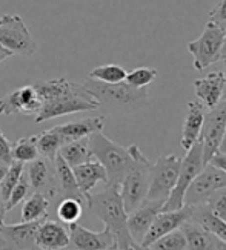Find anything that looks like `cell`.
<instances>
[{
	"label": "cell",
	"instance_id": "16",
	"mask_svg": "<svg viewBox=\"0 0 226 250\" xmlns=\"http://www.w3.org/2000/svg\"><path fill=\"white\" fill-rule=\"evenodd\" d=\"M69 244L75 250H102L114 244V238L111 232L106 229L102 232H92L79 223L69 224Z\"/></svg>",
	"mask_w": 226,
	"mask_h": 250
},
{
	"label": "cell",
	"instance_id": "46",
	"mask_svg": "<svg viewBox=\"0 0 226 250\" xmlns=\"http://www.w3.org/2000/svg\"><path fill=\"white\" fill-rule=\"evenodd\" d=\"M225 62V71H223V74H225V91H223V100H226V60H223Z\"/></svg>",
	"mask_w": 226,
	"mask_h": 250
},
{
	"label": "cell",
	"instance_id": "17",
	"mask_svg": "<svg viewBox=\"0 0 226 250\" xmlns=\"http://www.w3.org/2000/svg\"><path fill=\"white\" fill-rule=\"evenodd\" d=\"M40 221L37 223H19L3 224L0 227L3 240L9 250H39L36 246V233Z\"/></svg>",
	"mask_w": 226,
	"mask_h": 250
},
{
	"label": "cell",
	"instance_id": "23",
	"mask_svg": "<svg viewBox=\"0 0 226 250\" xmlns=\"http://www.w3.org/2000/svg\"><path fill=\"white\" fill-rule=\"evenodd\" d=\"M179 229L185 235L188 250H219V240L199 223L188 220Z\"/></svg>",
	"mask_w": 226,
	"mask_h": 250
},
{
	"label": "cell",
	"instance_id": "4",
	"mask_svg": "<svg viewBox=\"0 0 226 250\" xmlns=\"http://www.w3.org/2000/svg\"><path fill=\"white\" fill-rule=\"evenodd\" d=\"M88 140L92 158L99 161L106 172V186H118L134 163L131 152L108 138L102 130L90 135Z\"/></svg>",
	"mask_w": 226,
	"mask_h": 250
},
{
	"label": "cell",
	"instance_id": "39",
	"mask_svg": "<svg viewBox=\"0 0 226 250\" xmlns=\"http://www.w3.org/2000/svg\"><path fill=\"white\" fill-rule=\"evenodd\" d=\"M208 163L226 173V154H223V152H220V150L215 152V154L211 157V160Z\"/></svg>",
	"mask_w": 226,
	"mask_h": 250
},
{
	"label": "cell",
	"instance_id": "8",
	"mask_svg": "<svg viewBox=\"0 0 226 250\" xmlns=\"http://www.w3.org/2000/svg\"><path fill=\"white\" fill-rule=\"evenodd\" d=\"M203 167H204V163H203V155H202V141L197 140L196 143L191 146V149L186 150V157L181 158L176 186L169 193L168 200L165 201L161 212L179 210L185 206V193L189 188V184L199 175Z\"/></svg>",
	"mask_w": 226,
	"mask_h": 250
},
{
	"label": "cell",
	"instance_id": "22",
	"mask_svg": "<svg viewBox=\"0 0 226 250\" xmlns=\"http://www.w3.org/2000/svg\"><path fill=\"white\" fill-rule=\"evenodd\" d=\"M72 172H74L75 181H77V184H79L80 192L85 195L86 198H90L91 190L99 183L106 184V172H105V169L100 163L94 158L83 163V165L72 167Z\"/></svg>",
	"mask_w": 226,
	"mask_h": 250
},
{
	"label": "cell",
	"instance_id": "12",
	"mask_svg": "<svg viewBox=\"0 0 226 250\" xmlns=\"http://www.w3.org/2000/svg\"><path fill=\"white\" fill-rule=\"evenodd\" d=\"M25 172L29 180L32 192L45 195L51 203L60 197L56 169H54V161L39 157L36 160L26 163Z\"/></svg>",
	"mask_w": 226,
	"mask_h": 250
},
{
	"label": "cell",
	"instance_id": "24",
	"mask_svg": "<svg viewBox=\"0 0 226 250\" xmlns=\"http://www.w3.org/2000/svg\"><path fill=\"white\" fill-rule=\"evenodd\" d=\"M54 169H56V177H57V184H59V190H60V197H69V198H75L80 200L85 208L86 203H88V198L80 192L79 184L75 181L72 167H69L67 163L63 161V158L57 154V157L54 158Z\"/></svg>",
	"mask_w": 226,
	"mask_h": 250
},
{
	"label": "cell",
	"instance_id": "45",
	"mask_svg": "<svg viewBox=\"0 0 226 250\" xmlns=\"http://www.w3.org/2000/svg\"><path fill=\"white\" fill-rule=\"evenodd\" d=\"M6 166H2V165H0V181H2V178L5 177V173H6Z\"/></svg>",
	"mask_w": 226,
	"mask_h": 250
},
{
	"label": "cell",
	"instance_id": "32",
	"mask_svg": "<svg viewBox=\"0 0 226 250\" xmlns=\"http://www.w3.org/2000/svg\"><path fill=\"white\" fill-rule=\"evenodd\" d=\"M157 79V69L156 68H148V66H140L133 71L126 72L125 83L129 84L134 89H145Z\"/></svg>",
	"mask_w": 226,
	"mask_h": 250
},
{
	"label": "cell",
	"instance_id": "7",
	"mask_svg": "<svg viewBox=\"0 0 226 250\" xmlns=\"http://www.w3.org/2000/svg\"><path fill=\"white\" fill-rule=\"evenodd\" d=\"M0 45L11 54L22 57L34 56L39 45L19 14H3L0 17Z\"/></svg>",
	"mask_w": 226,
	"mask_h": 250
},
{
	"label": "cell",
	"instance_id": "43",
	"mask_svg": "<svg viewBox=\"0 0 226 250\" xmlns=\"http://www.w3.org/2000/svg\"><path fill=\"white\" fill-rule=\"evenodd\" d=\"M222 60H226V26H225V42L222 48Z\"/></svg>",
	"mask_w": 226,
	"mask_h": 250
},
{
	"label": "cell",
	"instance_id": "6",
	"mask_svg": "<svg viewBox=\"0 0 226 250\" xmlns=\"http://www.w3.org/2000/svg\"><path fill=\"white\" fill-rule=\"evenodd\" d=\"M225 42V26L208 21L199 39L189 42L186 48L192 54V66L196 71H204L222 60V48Z\"/></svg>",
	"mask_w": 226,
	"mask_h": 250
},
{
	"label": "cell",
	"instance_id": "21",
	"mask_svg": "<svg viewBox=\"0 0 226 250\" xmlns=\"http://www.w3.org/2000/svg\"><path fill=\"white\" fill-rule=\"evenodd\" d=\"M103 126H105V117H92V118H82V120L54 126V129L57 130L63 140V143L67 145L69 141L86 138L95 132H100V130H103Z\"/></svg>",
	"mask_w": 226,
	"mask_h": 250
},
{
	"label": "cell",
	"instance_id": "38",
	"mask_svg": "<svg viewBox=\"0 0 226 250\" xmlns=\"http://www.w3.org/2000/svg\"><path fill=\"white\" fill-rule=\"evenodd\" d=\"M208 16H209V21L226 26V0H215Z\"/></svg>",
	"mask_w": 226,
	"mask_h": 250
},
{
	"label": "cell",
	"instance_id": "19",
	"mask_svg": "<svg viewBox=\"0 0 226 250\" xmlns=\"http://www.w3.org/2000/svg\"><path fill=\"white\" fill-rule=\"evenodd\" d=\"M36 246L39 250H62L69 246L68 229L54 220L40 221L36 233Z\"/></svg>",
	"mask_w": 226,
	"mask_h": 250
},
{
	"label": "cell",
	"instance_id": "34",
	"mask_svg": "<svg viewBox=\"0 0 226 250\" xmlns=\"http://www.w3.org/2000/svg\"><path fill=\"white\" fill-rule=\"evenodd\" d=\"M23 169H25V165H22L19 161H14L13 165L8 166L5 177L2 178V181H0V197L3 198L5 203L9 197V193L13 192L17 181L20 180L22 173H23Z\"/></svg>",
	"mask_w": 226,
	"mask_h": 250
},
{
	"label": "cell",
	"instance_id": "29",
	"mask_svg": "<svg viewBox=\"0 0 226 250\" xmlns=\"http://www.w3.org/2000/svg\"><path fill=\"white\" fill-rule=\"evenodd\" d=\"M83 209H85V204L80 200L63 197L57 206V216L62 223L69 226L80 220V216L83 215Z\"/></svg>",
	"mask_w": 226,
	"mask_h": 250
},
{
	"label": "cell",
	"instance_id": "9",
	"mask_svg": "<svg viewBox=\"0 0 226 250\" xmlns=\"http://www.w3.org/2000/svg\"><path fill=\"white\" fill-rule=\"evenodd\" d=\"M181 158L177 155L160 157L149 172V189L146 200L166 201L176 186Z\"/></svg>",
	"mask_w": 226,
	"mask_h": 250
},
{
	"label": "cell",
	"instance_id": "44",
	"mask_svg": "<svg viewBox=\"0 0 226 250\" xmlns=\"http://www.w3.org/2000/svg\"><path fill=\"white\" fill-rule=\"evenodd\" d=\"M0 250H9V249H8V244H6V241L3 240L2 233H0Z\"/></svg>",
	"mask_w": 226,
	"mask_h": 250
},
{
	"label": "cell",
	"instance_id": "27",
	"mask_svg": "<svg viewBox=\"0 0 226 250\" xmlns=\"http://www.w3.org/2000/svg\"><path fill=\"white\" fill-rule=\"evenodd\" d=\"M59 155L63 158V161L67 163L69 167H75V166L83 165V163L92 160L88 137L80 138V140H74L67 145H63L59 150Z\"/></svg>",
	"mask_w": 226,
	"mask_h": 250
},
{
	"label": "cell",
	"instance_id": "41",
	"mask_svg": "<svg viewBox=\"0 0 226 250\" xmlns=\"http://www.w3.org/2000/svg\"><path fill=\"white\" fill-rule=\"evenodd\" d=\"M11 56H13V54H11L6 48H3L2 45H0V64H2L6 59H9Z\"/></svg>",
	"mask_w": 226,
	"mask_h": 250
},
{
	"label": "cell",
	"instance_id": "2",
	"mask_svg": "<svg viewBox=\"0 0 226 250\" xmlns=\"http://www.w3.org/2000/svg\"><path fill=\"white\" fill-rule=\"evenodd\" d=\"M86 209L94 216H97L108 230L111 232L114 243L122 250L134 246L131 235L128 232V213L123 208L118 186H106L105 190L90 195Z\"/></svg>",
	"mask_w": 226,
	"mask_h": 250
},
{
	"label": "cell",
	"instance_id": "31",
	"mask_svg": "<svg viewBox=\"0 0 226 250\" xmlns=\"http://www.w3.org/2000/svg\"><path fill=\"white\" fill-rule=\"evenodd\" d=\"M126 72L125 68L118 66V64H103V66H97L94 68L88 77L95 80V82H102L108 84H115V83H122L126 79Z\"/></svg>",
	"mask_w": 226,
	"mask_h": 250
},
{
	"label": "cell",
	"instance_id": "36",
	"mask_svg": "<svg viewBox=\"0 0 226 250\" xmlns=\"http://www.w3.org/2000/svg\"><path fill=\"white\" fill-rule=\"evenodd\" d=\"M204 206L209 209L211 213L226 221V188H222L217 192H214L206 200Z\"/></svg>",
	"mask_w": 226,
	"mask_h": 250
},
{
	"label": "cell",
	"instance_id": "10",
	"mask_svg": "<svg viewBox=\"0 0 226 250\" xmlns=\"http://www.w3.org/2000/svg\"><path fill=\"white\" fill-rule=\"evenodd\" d=\"M226 127V100H222L204 114L203 126L199 140L202 141V155L203 163L208 165L211 157L219 152Z\"/></svg>",
	"mask_w": 226,
	"mask_h": 250
},
{
	"label": "cell",
	"instance_id": "5",
	"mask_svg": "<svg viewBox=\"0 0 226 250\" xmlns=\"http://www.w3.org/2000/svg\"><path fill=\"white\" fill-rule=\"evenodd\" d=\"M128 149L131 152L134 163L118 184V190H120L123 208L129 215L146 201L149 189V172L153 165L137 145H131Z\"/></svg>",
	"mask_w": 226,
	"mask_h": 250
},
{
	"label": "cell",
	"instance_id": "49",
	"mask_svg": "<svg viewBox=\"0 0 226 250\" xmlns=\"http://www.w3.org/2000/svg\"><path fill=\"white\" fill-rule=\"evenodd\" d=\"M219 250H226V244L220 241V243H219Z\"/></svg>",
	"mask_w": 226,
	"mask_h": 250
},
{
	"label": "cell",
	"instance_id": "25",
	"mask_svg": "<svg viewBox=\"0 0 226 250\" xmlns=\"http://www.w3.org/2000/svg\"><path fill=\"white\" fill-rule=\"evenodd\" d=\"M191 208V218L192 221L203 226L208 232H211L219 241L226 244V221L209 212L204 204L200 206H189Z\"/></svg>",
	"mask_w": 226,
	"mask_h": 250
},
{
	"label": "cell",
	"instance_id": "47",
	"mask_svg": "<svg viewBox=\"0 0 226 250\" xmlns=\"http://www.w3.org/2000/svg\"><path fill=\"white\" fill-rule=\"evenodd\" d=\"M102 250H122V249H120V247H118V246H117V244L114 243L113 246H110V247H106V249H102Z\"/></svg>",
	"mask_w": 226,
	"mask_h": 250
},
{
	"label": "cell",
	"instance_id": "15",
	"mask_svg": "<svg viewBox=\"0 0 226 250\" xmlns=\"http://www.w3.org/2000/svg\"><path fill=\"white\" fill-rule=\"evenodd\" d=\"M189 218H191V208L189 206H183V208L179 210L160 212L154 218L153 224H151V227L148 229V232H146L143 241L140 246L149 247L154 241H157L158 238L179 229V227L185 221H188Z\"/></svg>",
	"mask_w": 226,
	"mask_h": 250
},
{
	"label": "cell",
	"instance_id": "20",
	"mask_svg": "<svg viewBox=\"0 0 226 250\" xmlns=\"http://www.w3.org/2000/svg\"><path fill=\"white\" fill-rule=\"evenodd\" d=\"M204 109H206V107L199 100L188 102V111H186L185 122H183L181 138H180V145L185 150H189L191 146L196 143L200 137L203 118H204V114H206Z\"/></svg>",
	"mask_w": 226,
	"mask_h": 250
},
{
	"label": "cell",
	"instance_id": "1",
	"mask_svg": "<svg viewBox=\"0 0 226 250\" xmlns=\"http://www.w3.org/2000/svg\"><path fill=\"white\" fill-rule=\"evenodd\" d=\"M32 86L42 100L40 111L34 117L36 123H43L62 115L95 111L100 107L95 97L86 91L82 83L71 82L65 77L39 80Z\"/></svg>",
	"mask_w": 226,
	"mask_h": 250
},
{
	"label": "cell",
	"instance_id": "26",
	"mask_svg": "<svg viewBox=\"0 0 226 250\" xmlns=\"http://www.w3.org/2000/svg\"><path fill=\"white\" fill-rule=\"evenodd\" d=\"M51 201L45 195L32 192L29 197L25 200L23 208H22L20 221L22 223H37L48 218Z\"/></svg>",
	"mask_w": 226,
	"mask_h": 250
},
{
	"label": "cell",
	"instance_id": "48",
	"mask_svg": "<svg viewBox=\"0 0 226 250\" xmlns=\"http://www.w3.org/2000/svg\"><path fill=\"white\" fill-rule=\"evenodd\" d=\"M133 247H134V250H149L148 247H143V246H140V244H134Z\"/></svg>",
	"mask_w": 226,
	"mask_h": 250
},
{
	"label": "cell",
	"instance_id": "13",
	"mask_svg": "<svg viewBox=\"0 0 226 250\" xmlns=\"http://www.w3.org/2000/svg\"><path fill=\"white\" fill-rule=\"evenodd\" d=\"M42 107V100L34 89V86H23L16 91H11L0 99V115L23 114L36 117Z\"/></svg>",
	"mask_w": 226,
	"mask_h": 250
},
{
	"label": "cell",
	"instance_id": "11",
	"mask_svg": "<svg viewBox=\"0 0 226 250\" xmlns=\"http://www.w3.org/2000/svg\"><path fill=\"white\" fill-rule=\"evenodd\" d=\"M222 188H226V173L208 163L189 184L185 193V206L204 204L214 192Z\"/></svg>",
	"mask_w": 226,
	"mask_h": 250
},
{
	"label": "cell",
	"instance_id": "30",
	"mask_svg": "<svg viewBox=\"0 0 226 250\" xmlns=\"http://www.w3.org/2000/svg\"><path fill=\"white\" fill-rule=\"evenodd\" d=\"M39 150L36 145V135L31 137H22L13 145V160L19 161L22 165L39 158Z\"/></svg>",
	"mask_w": 226,
	"mask_h": 250
},
{
	"label": "cell",
	"instance_id": "35",
	"mask_svg": "<svg viewBox=\"0 0 226 250\" xmlns=\"http://www.w3.org/2000/svg\"><path fill=\"white\" fill-rule=\"evenodd\" d=\"M31 193H32V189H31L29 180H28V177H26V172H25V169H23V173H22L20 180L17 181V184L14 186L13 192L9 193V197H8V200H6V203H5L6 212L11 210V209H14L19 203L25 201Z\"/></svg>",
	"mask_w": 226,
	"mask_h": 250
},
{
	"label": "cell",
	"instance_id": "14",
	"mask_svg": "<svg viewBox=\"0 0 226 250\" xmlns=\"http://www.w3.org/2000/svg\"><path fill=\"white\" fill-rule=\"evenodd\" d=\"M165 201H156V200H146L142 206L128 215V232L131 235L134 244H142L143 238L148 229L153 224L154 218L163 209Z\"/></svg>",
	"mask_w": 226,
	"mask_h": 250
},
{
	"label": "cell",
	"instance_id": "40",
	"mask_svg": "<svg viewBox=\"0 0 226 250\" xmlns=\"http://www.w3.org/2000/svg\"><path fill=\"white\" fill-rule=\"evenodd\" d=\"M5 215H6V208H5V201L0 197V227L5 224Z\"/></svg>",
	"mask_w": 226,
	"mask_h": 250
},
{
	"label": "cell",
	"instance_id": "37",
	"mask_svg": "<svg viewBox=\"0 0 226 250\" xmlns=\"http://www.w3.org/2000/svg\"><path fill=\"white\" fill-rule=\"evenodd\" d=\"M14 163L13 160V143L6 138L3 130L0 129V165L2 166H11Z\"/></svg>",
	"mask_w": 226,
	"mask_h": 250
},
{
	"label": "cell",
	"instance_id": "18",
	"mask_svg": "<svg viewBox=\"0 0 226 250\" xmlns=\"http://www.w3.org/2000/svg\"><path fill=\"white\" fill-rule=\"evenodd\" d=\"M194 92L199 102L206 107L212 109L223 100V91H225V74L214 71L204 75L202 79H197L192 82Z\"/></svg>",
	"mask_w": 226,
	"mask_h": 250
},
{
	"label": "cell",
	"instance_id": "42",
	"mask_svg": "<svg viewBox=\"0 0 226 250\" xmlns=\"http://www.w3.org/2000/svg\"><path fill=\"white\" fill-rule=\"evenodd\" d=\"M220 152H223V154H226V127H225V135H223V140H222V145H220Z\"/></svg>",
	"mask_w": 226,
	"mask_h": 250
},
{
	"label": "cell",
	"instance_id": "3",
	"mask_svg": "<svg viewBox=\"0 0 226 250\" xmlns=\"http://www.w3.org/2000/svg\"><path fill=\"white\" fill-rule=\"evenodd\" d=\"M82 84L95 97L100 107H105L110 112H134L145 107L149 102L148 88L134 89L125 82L108 84L88 77Z\"/></svg>",
	"mask_w": 226,
	"mask_h": 250
},
{
	"label": "cell",
	"instance_id": "28",
	"mask_svg": "<svg viewBox=\"0 0 226 250\" xmlns=\"http://www.w3.org/2000/svg\"><path fill=\"white\" fill-rule=\"evenodd\" d=\"M36 145H37V150L40 157L54 161V158L59 154L60 147L65 143L57 130L51 127L48 130H43L39 135H36Z\"/></svg>",
	"mask_w": 226,
	"mask_h": 250
},
{
	"label": "cell",
	"instance_id": "33",
	"mask_svg": "<svg viewBox=\"0 0 226 250\" xmlns=\"http://www.w3.org/2000/svg\"><path fill=\"white\" fill-rule=\"evenodd\" d=\"M148 249L149 250H188L185 235H183L180 229H176L166 233L165 236L158 238Z\"/></svg>",
	"mask_w": 226,
	"mask_h": 250
},
{
	"label": "cell",
	"instance_id": "50",
	"mask_svg": "<svg viewBox=\"0 0 226 250\" xmlns=\"http://www.w3.org/2000/svg\"><path fill=\"white\" fill-rule=\"evenodd\" d=\"M125 250H134V247H129V249H125Z\"/></svg>",
	"mask_w": 226,
	"mask_h": 250
}]
</instances>
